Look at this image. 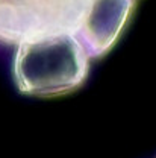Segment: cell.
<instances>
[{
    "label": "cell",
    "instance_id": "1",
    "mask_svg": "<svg viewBox=\"0 0 156 158\" xmlns=\"http://www.w3.org/2000/svg\"><path fill=\"white\" fill-rule=\"evenodd\" d=\"M86 49L71 31L46 34L17 44L12 76L20 93L58 98L79 90L90 73Z\"/></svg>",
    "mask_w": 156,
    "mask_h": 158
},
{
    "label": "cell",
    "instance_id": "2",
    "mask_svg": "<svg viewBox=\"0 0 156 158\" xmlns=\"http://www.w3.org/2000/svg\"><path fill=\"white\" fill-rule=\"evenodd\" d=\"M90 0H0V43L71 31L74 32Z\"/></svg>",
    "mask_w": 156,
    "mask_h": 158
},
{
    "label": "cell",
    "instance_id": "3",
    "mask_svg": "<svg viewBox=\"0 0 156 158\" xmlns=\"http://www.w3.org/2000/svg\"><path fill=\"white\" fill-rule=\"evenodd\" d=\"M137 0H90L74 31L91 58L105 56L123 35Z\"/></svg>",
    "mask_w": 156,
    "mask_h": 158
}]
</instances>
